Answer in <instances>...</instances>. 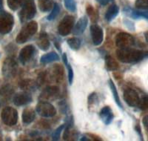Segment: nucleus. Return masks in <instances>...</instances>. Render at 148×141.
Wrapping results in <instances>:
<instances>
[{
  "mask_svg": "<svg viewBox=\"0 0 148 141\" xmlns=\"http://www.w3.org/2000/svg\"><path fill=\"white\" fill-rule=\"evenodd\" d=\"M67 72H68V81H69V84L72 85L73 81V70L72 67L69 63L67 65Z\"/></svg>",
  "mask_w": 148,
  "mask_h": 141,
  "instance_id": "34",
  "label": "nucleus"
},
{
  "mask_svg": "<svg viewBox=\"0 0 148 141\" xmlns=\"http://www.w3.org/2000/svg\"><path fill=\"white\" fill-rule=\"evenodd\" d=\"M34 53H35V48L34 46L32 45L26 46L20 50L19 55H18V59L21 63L25 65L32 59Z\"/></svg>",
  "mask_w": 148,
  "mask_h": 141,
  "instance_id": "12",
  "label": "nucleus"
},
{
  "mask_svg": "<svg viewBox=\"0 0 148 141\" xmlns=\"http://www.w3.org/2000/svg\"><path fill=\"white\" fill-rule=\"evenodd\" d=\"M32 97L30 93L27 92V91L17 93L13 98V102H14V105H16V106H25L32 102Z\"/></svg>",
  "mask_w": 148,
  "mask_h": 141,
  "instance_id": "13",
  "label": "nucleus"
},
{
  "mask_svg": "<svg viewBox=\"0 0 148 141\" xmlns=\"http://www.w3.org/2000/svg\"><path fill=\"white\" fill-rule=\"evenodd\" d=\"M142 123H143L144 126H145V127L146 128L147 131L148 132V115H147V116H145V118H143Z\"/></svg>",
  "mask_w": 148,
  "mask_h": 141,
  "instance_id": "36",
  "label": "nucleus"
},
{
  "mask_svg": "<svg viewBox=\"0 0 148 141\" xmlns=\"http://www.w3.org/2000/svg\"><path fill=\"white\" fill-rule=\"evenodd\" d=\"M113 0H97V2L99 4H101V5H106L108 3L111 2Z\"/></svg>",
  "mask_w": 148,
  "mask_h": 141,
  "instance_id": "37",
  "label": "nucleus"
},
{
  "mask_svg": "<svg viewBox=\"0 0 148 141\" xmlns=\"http://www.w3.org/2000/svg\"><path fill=\"white\" fill-rule=\"evenodd\" d=\"M62 59H63V61H64V64H65L66 66H67V64H68V60H67V54H66L65 53H64V54H62Z\"/></svg>",
  "mask_w": 148,
  "mask_h": 141,
  "instance_id": "38",
  "label": "nucleus"
},
{
  "mask_svg": "<svg viewBox=\"0 0 148 141\" xmlns=\"http://www.w3.org/2000/svg\"><path fill=\"white\" fill-rule=\"evenodd\" d=\"M134 38L127 33H119L116 37V45L119 48H130L134 44Z\"/></svg>",
  "mask_w": 148,
  "mask_h": 141,
  "instance_id": "8",
  "label": "nucleus"
},
{
  "mask_svg": "<svg viewBox=\"0 0 148 141\" xmlns=\"http://www.w3.org/2000/svg\"><path fill=\"white\" fill-rule=\"evenodd\" d=\"M37 30H38V23L35 21H31L22 28V30L17 35L16 41L18 44L25 43L36 33Z\"/></svg>",
  "mask_w": 148,
  "mask_h": 141,
  "instance_id": "2",
  "label": "nucleus"
},
{
  "mask_svg": "<svg viewBox=\"0 0 148 141\" xmlns=\"http://www.w3.org/2000/svg\"><path fill=\"white\" fill-rule=\"evenodd\" d=\"M1 118L5 125L9 126H14L18 121V112L14 108L6 107L2 110Z\"/></svg>",
  "mask_w": 148,
  "mask_h": 141,
  "instance_id": "7",
  "label": "nucleus"
},
{
  "mask_svg": "<svg viewBox=\"0 0 148 141\" xmlns=\"http://www.w3.org/2000/svg\"><path fill=\"white\" fill-rule=\"evenodd\" d=\"M37 84L32 79H24V80L21 81L19 83V87L21 89H22L23 91H34L36 88Z\"/></svg>",
  "mask_w": 148,
  "mask_h": 141,
  "instance_id": "18",
  "label": "nucleus"
},
{
  "mask_svg": "<svg viewBox=\"0 0 148 141\" xmlns=\"http://www.w3.org/2000/svg\"><path fill=\"white\" fill-rule=\"evenodd\" d=\"M87 11H88V15L90 17H92V19L96 18V13L95 12L94 9L92 8V6H88V8H87Z\"/></svg>",
  "mask_w": 148,
  "mask_h": 141,
  "instance_id": "35",
  "label": "nucleus"
},
{
  "mask_svg": "<svg viewBox=\"0 0 148 141\" xmlns=\"http://www.w3.org/2000/svg\"><path fill=\"white\" fill-rule=\"evenodd\" d=\"M59 59V57L56 53L51 52L48 54H46L42 56L40 59V62L42 63H49V62H52L54 61H57Z\"/></svg>",
  "mask_w": 148,
  "mask_h": 141,
  "instance_id": "23",
  "label": "nucleus"
},
{
  "mask_svg": "<svg viewBox=\"0 0 148 141\" xmlns=\"http://www.w3.org/2000/svg\"><path fill=\"white\" fill-rule=\"evenodd\" d=\"M67 42L68 44V46H70V48L73 50H79L80 48V46H81V40L79 38H76V37L70 38V39H67Z\"/></svg>",
  "mask_w": 148,
  "mask_h": 141,
  "instance_id": "26",
  "label": "nucleus"
},
{
  "mask_svg": "<svg viewBox=\"0 0 148 141\" xmlns=\"http://www.w3.org/2000/svg\"><path fill=\"white\" fill-rule=\"evenodd\" d=\"M90 34L92 40L95 46H99L104 40V31L99 25H92L90 26Z\"/></svg>",
  "mask_w": 148,
  "mask_h": 141,
  "instance_id": "11",
  "label": "nucleus"
},
{
  "mask_svg": "<svg viewBox=\"0 0 148 141\" xmlns=\"http://www.w3.org/2000/svg\"><path fill=\"white\" fill-rule=\"evenodd\" d=\"M59 11H60V7H59V5H58L57 3H55L53 5V7L52 10H51V14H49V16L47 17V20H53L54 19L56 18V17L59 15Z\"/></svg>",
  "mask_w": 148,
  "mask_h": 141,
  "instance_id": "27",
  "label": "nucleus"
},
{
  "mask_svg": "<svg viewBox=\"0 0 148 141\" xmlns=\"http://www.w3.org/2000/svg\"><path fill=\"white\" fill-rule=\"evenodd\" d=\"M64 7L71 12L76 10V3L75 0H64Z\"/></svg>",
  "mask_w": 148,
  "mask_h": 141,
  "instance_id": "28",
  "label": "nucleus"
},
{
  "mask_svg": "<svg viewBox=\"0 0 148 141\" xmlns=\"http://www.w3.org/2000/svg\"><path fill=\"white\" fill-rule=\"evenodd\" d=\"M116 56L120 62L124 63H134L145 59L148 56V52L145 50L126 48L119 49L116 51Z\"/></svg>",
  "mask_w": 148,
  "mask_h": 141,
  "instance_id": "1",
  "label": "nucleus"
},
{
  "mask_svg": "<svg viewBox=\"0 0 148 141\" xmlns=\"http://www.w3.org/2000/svg\"><path fill=\"white\" fill-rule=\"evenodd\" d=\"M81 140H88V139H87V138H82V139H81Z\"/></svg>",
  "mask_w": 148,
  "mask_h": 141,
  "instance_id": "40",
  "label": "nucleus"
},
{
  "mask_svg": "<svg viewBox=\"0 0 148 141\" xmlns=\"http://www.w3.org/2000/svg\"><path fill=\"white\" fill-rule=\"evenodd\" d=\"M36 44L38 47L42 50H47L50 48V41L47 39L45 34L43 36H40L39 39L37 40Z\"/></svg>",
  "mask_w": 148,
  "mask_h": 141,
  "instance_id": "24",
  "label": "nucleus"
},
{
  "mask_svg": "<svg viewBox=\"0 0 148 141\" xmlns=\"http://www.w3.org/2000/svg\"><path fill=\"white\" fill-rule=\"evenodd\" d=\"M99 115L101 120L105 125L110 124L114 118L112 109L109 106H104V108H102L99 113Z\"/></svg>",
  "mask_w": 148,
  "mask_h": 141,
  "instance_id": "15",
  "label": "nucleus"
},
{
  "mask_svg": "<svg viewBox=\"0 0 148 141\" xmlns=\"http://www.w3.org/2000/svg\"><path fill=\"white\" fill-rule=\"evenodd\" d=\"M119 8L116 5H112L109 7V8L107 10L106 14H105V19L108 22L112 21L114 18H116V16L119 14Z\"/></svg>",
  "mask_w": 148,
  "mask_h": 141,
  "instance_id": "19",
  "label": "nucleus"
},
{
  "mask_svg": "<svg viewBox=\"0 0 148 141\" xmlns=\"http://www.w3.org/2000/svg\"><path fill=\"white\" fill-rule=\"evenodd\" d=\"M105 66L108 70H113V71L119 68L118 62L110 55H107L105 57Z\"/></svg>",
  "mask_w": 148,
  "mask_h": 141,
  "instance_id": "22",
  "label": "nucleus"
},
{
  "mask_svg": "<svg viewBox=\"0 0 148 141\" xmlns=\"http://www.w3.org/2000/svg\"><path fill=\"white\" fill-rule=\"evenodd\" d=\"M37 114L43 118H52L56 114V109L50 102L41 101L36 106Z\"/></svg>",
  "mask_w": 148,
  "mask_h": 141,
  "instance_id": "5",
  "label": "nucleus"
},
{
  "mask_svg": "<svg viewBox=\"0 0 148 141\" xmlns=\"http://www.w3.org/2000/svg\"><path fill=\"white\" fill-rule=\"evenodd\" d=\"M74 22H75V19L73 17L70 15L65 16L59 22V27H58L59 34L62 37L69 35L73 29Z\"/></svg>",
  "mask_w": 148,
  "mask_h": 141,
  "instance_id": "6",
  "label": "nucleus"
},
{
  "mask_svg": "<svg viewBox=\"0 0 148 141\" xmlns=\"http://www.w3.org/2000/svg\"><path fill=\"white\" fill-rule=\"evenodd\" d=\"M36 112L32 108H26L22 112V122L25 125H28L35 120Z\"/></svg>",
  "mask_w": 148,
  "mask_h": 141,
  "instance_id": "17",
  "label": "nucleus"
},
{
  "mask_svg": "<svg viewBox=\"0 0 148 141\" xmlns=\"http://www.w3.org/2000/svg\"><path fill=\"white\" fill-rule=\"evenodd\" d=\"M14 25V17L8 12L0 14V33L7 34L12 30Z\"/></svg>",
  "mask_w": 148,
  "mask_h": 141,
  "instance_id": "4",
  "label": "nucleus"
},
{
  "mask_svg": "<svg viewBox=\"0 0 148 141\" xmlns=\"http://www.w3.org/2000/svg\"><path fill=\"white\" fill-rule=\"evenodd\" d=\"M108 85H109L110 88V90L112 91V94H113V98H114V100L116 102V103L117 104V106L122 109H123V106L121 104V100H120L119 96L118 91H117V89H116V86H115L114 82H113L112 79H109V82H108Z\"/></svg>",
  "mask_w": 148,
  "mask_h": 141,
  "instance_id": "21",
  "label": "nucleus"
},
{
  "mask_svg": "<svg viewBox=\"0 0 148 141\" xmlns=\"http://www.w3.org/2000/svg\"><path fill=\"white\" fill-rule=\"evenodd\" d=\"M17 71V64L12 58L5 59L2 66L3 76L6 78H11L16 75Z\"/></svg>",
  "mask_w": 148,
  "mask_h": 141,
  "instance_id": "9",
  "label": "nucleus"
},
{
  "mask_svg": "<svg viewBox=\"0 0 148 141\" xmlns=\"http://www.w3.org/2000/svg\"><path fill=\"white\" fill-rule=\"evenodd\" d=\"M88 25V19L86 16H83L79 19L77 23L76 24L74 28L73 29V34L75 35H80L83 34L86 28Z\"/></svg>",
  "mask_w": 148,
  "mask_h": 141,
  "instance_id": "14",
  "label": "nucleus"
},
{
  "mask_svg": "<svg viewBox=\"0 0 148 141\" xmlns=\"http://www.w3.org/2000/svg\"><path fill=\"white\" fill-rule=\"evenodd\" d=\"M136 7L139 9H148V0H136Z\"/></svg>",
  "mask_w": 148,
  "mask_h": 141,
  "instance_id": "33",
  "label": "nucleus"
},
{
  "mask_svg": "<svg viewBox=\"0 0 148 141\" xmlns=\"http://www.w3.org/2000/svg\"><path fill=\"white\" fill-rule=\"evenodd\" d=\"M64 128V125H61L60 126H59V127L53 131V133L52 134V138L53 140H59L61 136V133L62 132Z\"/></svg>",
  "mask_w": 148,
  "mask_h": 141,
  "instance_id": "30",
  "label": "nucleus"
},
{
  "mask_svg": "<svg viewBox=\"0 0 148 141\" xmlns=\"http://www.w3.org/2000/svg\"><path fill=\"white\" fill-rule=\"evenodd\" d=\"M141 110H147L148 109V96H143L139 100L138 106Z\"/></svg>",
  "mask_w": 148,
  "mask_h": 141,
  "instance_id": "29",
  "label": "nucleus"
},
{
  "mask_svg": "<svg viewBox=\"0 0 148 141\" xmlns=\"http://www.w3.org/2000/svg\"><path fill=\"white\" fill-rule=\"evenodd\" d=\"M36 13V8L33 0H27L22 6V9L19 13V17L22 22L30 20L34 18Z\"/></svg>",
  "mask_w": 148,
  "mask_h": 141,
  "instance_id": "3",
  "label": "nucleus"
},
{
  "mask_svg": "<svg viewBox=\"0 0 148 141\" xmlns=\"http://www.w3.org/2000/svg\"><path fill=\"white\" fill-rule=\"evenodd\" d=\"M25 2V0H8V5L12 10H16L23 6Z\"/></svg>",
  "mask_w": 148,
  "mask_h": 141,
  "instance_id": "25",
  "label": "nucleus"
},
{
  "mask_svg": "<svg viewBox=\"0 0 148 141\" xmlns=\"http://www.w3.org/2000/svg\"><path fill=\"white\" fill-rule=\"evenodd\" d=\"M3 10V0H0V11Z\"/></svg>",
  "mask_w": 148,
  "mask_h": 141,
  "instance_id": "39",
  "label": "nucleus"
},
{
  "mask_svg": "<svg viewBox=\"0 0 148 141\" xmlns=\"http://www.w3.org/2000/svg\"><path fill=\"white\" fill-rule=\"evenodd\" d=\"M124 100L130 107H136L139 102V97L136 91L132 88L126 89L124 92Z\"/></svg>",
  "mask_w": 148,
  "mask_h": 141,
  "instance_id": "10",
  "label": "nucleus"
},
{
  "mask_svg": "<svg viewBox=\"0 0 148 141\" xmlns=\"http://www.w3.org/2000/svg\"><path fill=\"white\" fill-rule=\"evenodd\" d=\"M52 0H38V7L42 12H48L53 7Z\"/></svg>",
  "mask_w": 148,
  "mask_h": 141,
  "instance_id": "20",
  "label": "nucleus"
},
{
  "mask_svg": "<svg viewBox=\"0 0 148 141\" xmlns=\"http://www.w3.org/2000/svg\"><path fill=\"white\" fill-rule=\"evenodd\" d=\"M12 90H13V89H11L10 87H8V86H6V87L4 88L2 90V98H4V100H8L9 97H10V95L12 94V93H13V91H12Z\"/></svg>",
  "mask_w": 148,
  "mask_h": 141,
  "instance_id": "32",
  "label": "nucleus"
},
{
  "mask_svg": "<svg viewBox=\"0 0 148 141\" xmlns=\"http://www.w3.org/2000/svg\"><path fill=\"white\" fill-rule=\"evenodd\" d=\"M98 102H99V100H98V96L96 93L93 92L90 94L88 97V104L90 106H96Z\"/></svg>",
  "mask_w": 148,
  "mask_h": 141,
  "instance_id": "31",
  "label": "nucleus"
},
{
  "mask_svg": "<svg viewBox=\"0 0 148 141\" xmlns=\"http://www.w3.org/2000/svg\"><path fill=\"white\" fill-rule=\"evenodd\" d=\"M59 89L57 86H49L43 91L40 95V98L44 100H51L56 97L59 95Z\"/></svg>",
  "mask_w": 148,
  "mask_h": 141,
  "instance_id": "16",
  "label": "nucleus"
}]
</instances>
